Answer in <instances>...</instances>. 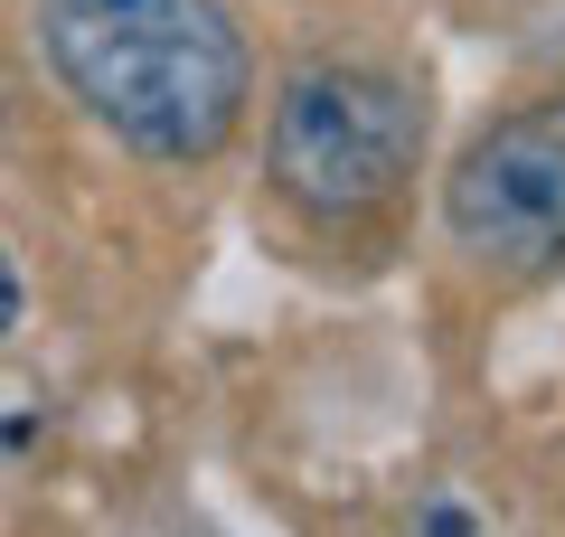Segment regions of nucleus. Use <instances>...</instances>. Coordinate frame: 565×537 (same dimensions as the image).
Masks as SVG:
<instances>
[{"mask_svg": "<svg viewBox=\"0 0 565 537\" xmlns=\"http://www.w3.org/2000/svg\"><path fill=\"white\" fill-rule=\"evenodd\" d=\"M39 57L114 141L207 160L245 123V39L226 0H29Z\"/></svg>", "mask_w": 565, "mask_h": 537, "instance_id": "f257e3e1", "label": "nucleus"}, {"mask_svg": "<svg viewBox=\"0 0 565 537\" xmlns=\"http://www.w3.org/2000/svg\"><path fill=\"white\" fill-rule=\"evenodd\" d=\"M424 151V104L386 66H302L274 104V189L321 227H359L396 208Z\"/></svg>", "mask_w": 565, "mask_h": 537, "instance_id": "f03ea898", "label": "nucleus"}, {"mask_svg": "<svg viewBox=\"0 0 565 537\" xmlns=\"http://www.w3.org/2000/svg\"><path fill=\"white\" fill-rule=\"evenodd\" d=\"M444 218L500 274H565V104H527L471 133L444 179Z\"/></svg>", "mask_w": 565, "mask_h": 537, "instance_id": "7ed1b4c3", "label": "nucleus"}, {"mask_svg": "<svg viewBox=\"0 0 565 537\" xmlns=\"http://www.w3.org/2000/svg\"><path fill=\"white\" fill-rule=\"evenodd\" d=\"M20 320V274H10V245H0V330Z\"/></svg>", "mask_w": 565, "mask_h": 537, "instance_id": "20e7f679", "label": "nucleus"}]
</instances>
